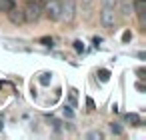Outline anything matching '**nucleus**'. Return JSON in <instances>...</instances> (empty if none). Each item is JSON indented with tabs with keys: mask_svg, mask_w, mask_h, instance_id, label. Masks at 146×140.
Instances as JSON below:
<instances>
[{
	"mask_svg": "<svg viewBox=\"0 0 146 140\" xmlns=\"http://www.w3.org/2000/svg\"><path fill=\"white\" fill-rule=\"evenodd\" d=\"M102 4H104V6H110V8H114V6L118 4V0H102Z\"/></svg>",
	"mask_w": 146,
	"mask_h": 140,
	"instance_id": "nucleus-14",
	"label": "nucleus"
},
{
	"mask_svg": "<svg viewBox=\"0 0 146 140\" xmlns=\"http://www.w3.org/2000/svg\"><path fill=\"white\" fill-rule=\"evenodd\" d=\"M130 40H132V32H130V30H126V32L122 34V42H124V44H128Z\"/></svg>",
	"mask_w": 146,
	"mask_h": 140,
	"instance_id": "nucleus-13",
	"label": "nucleus"
},
{
	"mask_svg": "<svg viewBox=\"0 0 146 140\" xmlns=\"http://www.w3.org/2000/svg\"><path fill=\"white\" fill-rule=\"evenodd\" d=\"M98 76H100L102 82H108V78H110V70H104V68H102V70L98 72Z\"/></svg>",
	"mask_w": 146,
	"mask_h": 140,
	"instance_id": "nucleus-11",
	"label": "nucleus"
},
{
	"mask_svg": "<svg viewBox=\"0 0 146 140\" xmlns=\"http://www.w3.org/2000/svg\"><path fill=\"white\" fill-rule=\"evenodd\" d=\"M120 12H122V16H130L132 12H134V6H132V2L130 0H120Z\"/></svg>",
	"mask_w": 146,
	"mask_h": 140,
	"instance_id": "nucleus-6",
	"label": "nucleus"
},
{
	"mask_svg": "<svg viewBox=\"0 0 146 140\" xmlns=\"http://www.w3.org/2000/svg\"><path fill=\"white\" fill-rule=\"evenodd\" d=\"M64 116H66V118H72V116H74V112H72L70 108H64Z\"/></svg>",
	"mask_w": 146,
	"mask_h": 140,
	"instance_id": "nucleus-19",
	"label": "nucleus"
},
{
	"mask_svg": "<svg viewBox=\"0 0 146 140\" xmlns=\"http://www.w3.org/2000/svg\"><path fill=\"white\" fill-rule=\"evenodd\" d=\"M92 42H94V44H96V46H98V44H100V42H102V38H100V36H94V40H92Z\"/></svg>",
	"mask_w": 146,
	"mask_h": 140,
	"instance_id": "nucleus-22",
	"label": "nucleus"
},
{
	"mask_svg": "<svg viewBox=\"0 0 146 140\" xmlns=\"http://www.w3.org/2000/svg\"><path fill=\"white\" fill-rule=\"evenodd\" d=\"M16 4H14V0H0V12H8L12 10Z\"/></svg>",
	"mask_w": 146,
	"mask_h": 140,
	"instance_id": "nucleus-8",
	"label": "nucleus"
},
{
	"mask_svg": "<svg viewBox=\"0 0 146 140\" xmlns=\"http://www.w3.org/2000/svg\"><path fill=\"white\" fill-rule=\"evenodd\" d=\"M124 118H126V122H132L134 126H140V124H142L140 116H138V114H134V112H128V114H126Z\"/></svg>",
	"mask_w": 146,
	"mask_h": 140,
	"instance_id": "nucleus-9",
	"label": "nucleus"
},
{
	"mask_svg": "<svg viewBox=\"0 0 146 140\" xmlns=\"http://www.w3.org/2000/svg\"><path fill=\"white\" fill-rule=\"evenodd\" d=\"M6 14H8V18H10V22H12V24H22V22H26V20H24V12H22V10H18L16 6H14L12 10H8Z\"/></svg>",
	"mask_w": 146,
	"mask_h": 140,
	"instance_id": "nucleus-5",
	"label": "nucleus"
},
{
	"mask_svg": "<svg viewBox=\"0 0 146 140\" xmlns=\"http://www.w3.org/2000/svg\"><path fill=\"white\" fill-rule=\"evenodd\" d=\"M74 50H76V52H84V44H82L80 40H76V42H74Z\"/></svg>",
	"mask_w": 146,
	"mask_h": 140,
	"instance_id": "nucleus-16",
	"label": "nucleus"
},
{
	"mask_svg": "<svg viewBox=\"0 0 146 140\" xmlns=\"http://www.w3.org/2000/svg\"><path fill=\"white\" fill-rule=\"evenodd\" d=\"M100 20H102V24H104L106 28H114V26H116V12H114V8L104 6L102 12H100Z\"/></svg>",
	"mask_w": 146,
	"mask_h": 140,
	"instance_id": "nucleus-4",
	"label": "nucleus"
},
{
	"mask_svg": "<svg viewBox=\"0 0 146 140\" xmlns=\"http://www.w3.org/2000/svg\"><path fill=\"white\" fill-rule=\"evenodd\" d=\"M40 42H42L44 46H52V44H54V40H52V38H48V36H44V38H40Z\"/></svg>",
	"mask_w": 146,
	"mask_h": 140,
	"instance_id": "nucleus-15",
	"label": "nucleus"
},
{
	"mask_svg": "<svg viewBox=\"0 0 146 140\" xmlns=\"http://www.w3.org/2000/svg\"><path fill=\"white\" fill-rule=\"evenodd\" d=\"M136 74H138L140 78H144V70H142V68H138V70H136Z\"/></svg>",
	"mask_w": 146,
	"mask_h": 140,
	"instance_id": "nucleus-23",
	"label": "nucleus"
},
{
	"mask_svg": "<svg viewBox=\"0 0 146 140\" xmlns=\"http://www.w3.org/2000/svg\"><path fill=\"white\" fill-rule=\"evenodd\" d=\"M86 138H90V140H102V134L100 132H88Z\"/></svg>",
	"mask_w": 146,
	"mask_h": 140,
	"instance_id": "nucleus-12",
	"label": "nucleus"
},
{
	"mask_svg": "<svg viewBox=\"0 0 146 140\" xmlns=\"http://www.w3.org/2000/svg\"><path fill=\"white\" fill-rule=\"evenodd\" d=\"M86 106H88V108H94V100H92V98H86Z\"/></svg>",
	"mask_w": 146,
	"mask_h": 140,
	"instance_id": "nucleus-20",
	"label": "nucleus"
},
{
	"mask_svg": "<svg viewBox=\"0 0 146 140\" xmlns=\"http://www.w3.org/2000/svg\"><path fill=\"white\" fill-rule=\"evenodd\" d=\"M42 12H46L50 20H60V0H48Z\"/></svg>",
	"mask_w": 146,
	"mask_h": 140,
	"instance_id": "nucleus-3",
	"label": "nucleus"
},
{
	"mask_svg": "<svg viewBox=\"0 0 146 140\" xmlns=\"http://www.w3.org/2000/svg\"><path fill=\"white\" fill-rule=\"evenodd\" d=\"M110 130L114 134H122V126H118V124H110Z\"/></svg>",
	"mask_w": 146,
	"mask_h": 140,
	"instance_id": "nucleus-17",
	"label": "nucleus"
},
{
	"mask_svg": "<svg viewBox=\"0 0 146 140\" xmlns=\"http://www.w3.org/2000/svg\"><path fill=\"white\" fill-rule=\"evenodd\" d=\"M82 2H84V4H90V2H92V0H82Z\"/></svg>",
	"mask_w": 146,
	"mask_h": 140,
	"instance_id": "nucleus-24",
	"label": "nucleus"
},
{
	"mask_svg": "<svg viewBox=\"0 0 146 140\" xmlns=\"http://www.w3.org/2000/svg\"><path fill=\"white\" fill-rule=\"evenodd\" d=\"M144 10H146V0H136V12H138V16H140V24H142V26L146 24Z\"/></svg>",
	"mask_w": 146,
	"mask_h": 140,
	"instance_id": "nucleus-7",
	"label": "nucleus"
},
{
	"mask_svg": "<svg viewBox=\"0 0 146 140\" xmlns=\"http://www.w3.org/2000/svg\"><path fill=\"white\" fill-rule=\"evenodd\" d=\"M136 90H140V92H144L146 88H144V84H142V82H138V84H136Z\"/></svg>",
	"mask_w": 146,
	"mask_h": 140,
	"instance_id": "nucleus-21",
	"label": "nucleus"
},
{
	"mask_svg": "<svg viewBox=\"0 0 146 140\" xmlns=\"http://www.w3.org/2000/svg\"><path fill=\"white\" fill-rule=\"evenodd\" d=\"M38 80H40V84H42V86H48V84H50V80H52V74H50V72H42Z\"/></svg>",
	"mask_w": 146,
	"mask_h": 140,
	"instance_id": "nucleus-10",
	"label": "nucleus"
},
{
	"mask_svg": "<svg viewBox=\"0 0 146 140\" xmlns=\"http://www.w3.org/2000/svg\"><path fill=\"white\" fill-rule=\"evenodd\" d=\"M76 14V6L74 0H60V20L64 22H72Z\"/></svg>",
	"mask_w": 146,
	"mask_h": 140,
	"instance_id": "nucleus-2",
	"label": "nucleus"
},
{
	"mask_svg": "<svg viewBox=\"0 0 146 140\" xmlns=\"http://www.w3.org/2000/svg\"><path fill=\"white\" fill-rule=\"evenodd\" d=\"M70 106H76V90H70Z\"/></svg>",
	"mask_w": 146,
	"mask_h": 140,
	"instance_id": "nucleus-18",
	"label": "nucleus"
},
{
	"mask_svg": "<svg viewBox=\"0 0 146 140\" xmlns=\"http://www.w3.org/2000/svg\"><path fill=\"white\" fill-rule=\"evenodd\" d=\"M42 10H44V2H42V0H26V2H24V8H22L24 20H26V22H36V20L40 18Z\"/></svg>",
	"mask_w": 146,
	"mask_h": 140,
	"instance_id": "nucleus-1",
	"label": "nucleus"
}]
</instances>
